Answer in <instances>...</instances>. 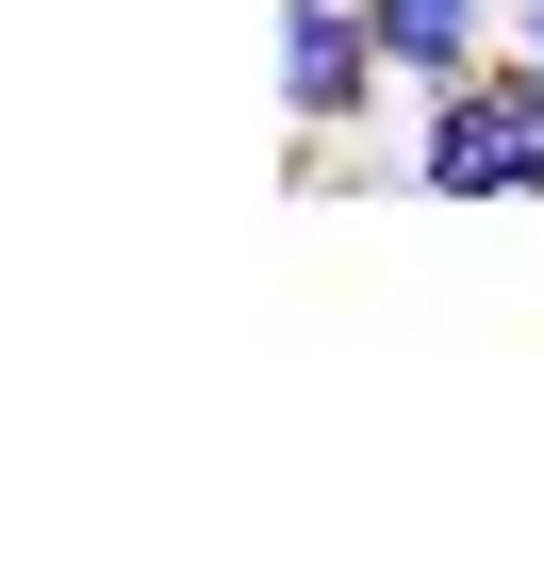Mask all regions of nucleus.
<instances>
[{
  "mask_svg": "<svg viewBox=\"0 0 544 561\" xmlns=\"http://www.w3.org/2000/svg\"><path fill=\"white\" fill-rule=\"evenodd\" d=\"M528 133H544V50H495L478 83L413 100V198H528Z\"/></svg>",
  "mask_w": 544,
  "mask_h": 561,
  "instance_id": "f257e3e1",
  "label": "nucleus"
},
{
  "mask_svg": "<svg viewBox=\"0 0 544 561\" xmlns=\"http://www.w3.org/2000/svg\"><path fill=\"white\" fill-rule=\"evenodd\" d=\"M380 83L396 67H380V18H363V0H281V116H298V149H331Z\"/></svg>",
  "mask_w": 544,
  "mask_h": 561,
  "instance_id": "f03ea898",
  "label": "nucleus"
},
{
  "mask_svg": "<svg viewBox=\"0 0 544 561\" xmlns=\"http://www.w3.org/2000/svg\"><path fill=\"white\" fill-rule=\"evenodd\" d=\"M380 18V67H396V100H445V83H478L511 34H495V0H363Z\"/></svg>",
  "mask_w": 544,
  "mask_h": 561,
  "instance_id": "7ed1b4c3",
  "label": "nucleus"
},
{
  "mask_svg": "<svg viewBox=\"0 0 544 561\" xmlns=\"http://www.w3.org/2000/svg\"><path fill=\"white\" fill-rule=\"evenodd\" d=\"M511 50H544V0H511Z\"/></svg>",
  "mask_w": 544,
  "mask_h": 561,
  "instance_id": "20e7f679",
  "label": "nucleus"
}]
</instances>
